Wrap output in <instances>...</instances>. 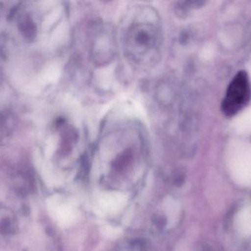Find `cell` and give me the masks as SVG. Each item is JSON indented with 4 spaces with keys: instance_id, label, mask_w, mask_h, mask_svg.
<instances>
[{
    "instance_id": "5",
    "label": "cell",
    "mask_w": 251,
    "mask_h": 251,
    "mask_svg": "<svg viewBox=\"0 0 251 251\" xmlns=\"http://www.w3.org/2000/svg\"><path fill=\"white\" fill-rule=\"evenodd\" d=\"M183 183H184V178H181V177H177L174 180V184L176 185L177 187H180V186L182 185Z\"/></svg>"
},
{
    "instance_id": "1",
    "label": "cell",
    "mask_w": 251,
    "mask_h": 251,
    "mask_svg": "<svg viewBox=\"0 0 251 251\" xmlns=\"http://www.w3.org/2000/svg\"><path fill=\"white\" fill-rule=\"evenodd\" d=\"M127 52L137 63H150L156 59L160 47L159 29L153 23H133L126 32Z\"/></svg>"
},
{
    "instance_id": "4",
    "label": "cell",
    "mask_w": 251,
    "mask_h": 251,
    "mask_svg": "<svg viewBox=\"0 0 251 251\" xmlns=\"http://www.w3.org/2000/svg\"><path fill=\"white\" fill-rule=\"evenodd\" d=\"M155 224L157 225L159 228H162L166 225V219L163 217H159L155 220Z\"/></svg>"
},
{
    "instance_id": "3",
    "label": "cell",
    "mask_w": 251,
    "mask_h": 251,
    "mask_svg": "<svg viewBox=\"0 0 251 251\" xmlns=\"http://www.w3.org/2000/svg\"><path fill=\"white\" fill-rule=\"evenodd\" d=\"M131 159H132V154H131V150H126L115 160L113 167L118 170H122V169H125L127 165H129Z\"/></svg>"
},
{
    "instance_id": "2",
    "label": "cell",
    "mask_w": 251,
    "mask_h": 251,
    "mask_svg": "<svg viewBox=\"0 0 251 251\" xmlns=\"http://www.w3.org/2000/svg\"><path fill=\"white\" fill-rule=\"evenodd\" d=\"M251 97L250 84L245 72L237 74L228 86L224 99V111L227 115H234L246 106Z\"/></svg>"
}]
</instances>
